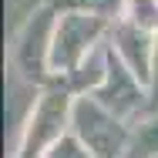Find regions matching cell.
<instances>
[{"mask_svg":"<svg viewBox=\"0 0 158 158\" xmlns=\"http://www.w3.org/2000/svg\"><path fill=\"white\" fill-rule=\"evenodd\" d=\"M104 17H98L91 10H71L64 14L54 27L51 37V51H47V64L54 71H67V67H81L84 57L91 54V44L104 34Z\"/></svg>","mask_w":158,"mask_h":158,"instance_id":"1","label":"cell"},{"mask_svg":"<svg viewBox=\"0 0 158 158\" xmlns=\"http://www.w3.org/2000/svg\"><path fill=\"white\" fill-rule=\"evenodd\" d=\"M155 44V34L145 31V27H135L131 20H118L114 24V54H118V61L125 64L128 71L138 77V81H145L148 77V67H152V47Z\"/></svg>","mask_w":158,"mask_h":158,"instance_id":"2","label":"cell"},{"mask_svg":"<svg viewBox=\"0 0 158 158\" xmlns=\"http://www.w3.org/2000/svg\"><path fill=\"white\" fill-rule=\"evenodd\" d=\"M121 17L131 20L135 27H145V31L158 34V0H125Z\"/></svg>","mask_w":158,"mask_h":158,"instance_id":"3","label":"cell"}]
</instances>
